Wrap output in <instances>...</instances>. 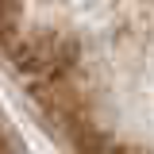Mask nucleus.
Listing matches in <instances>:
<instances>
[{
  "instance_id": "obj_1",
  "label": "nucleus",
  "mask_w": 154,
  "mask_h": 154,
  "mask_svg": "<svg viewBox=\"0 0 154 154\" xmlns=\"http://www.w3.org/2000/svg\"><path fill=\"white\" fill-rule=\"evenodd\" d=\"M8 58L12 69L19 73V81L27 89H35L50 77L73 69L77 58V42L73 35L58 31V27H38V31H16L8 38Z\"/></svg>"
}]
</instances>
